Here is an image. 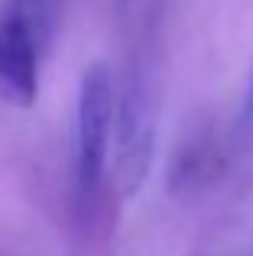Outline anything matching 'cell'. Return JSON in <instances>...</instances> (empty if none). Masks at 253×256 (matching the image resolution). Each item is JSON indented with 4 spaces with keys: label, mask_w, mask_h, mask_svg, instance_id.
Masks as SVG:
<instances>
[{
    "label": "cell",
    "mask_w": 253,
    "mask_h": 256,
    "mask_svg": "<svg viewBox=\"0 0 253 256\" xmlns=\"http://www.w3.org/2000/svg\"><path fill=\"white\" fill-rule=\"evenodd\" d=\"M16 6L23 10V16L30 20L32 32H36L39 46L49 42L52 32V16H56V0H16Z\"/></svg>",
    "instance_id": "cell-4"
},
{
    "label": "cell",
    "mask_w": 253,
    "mask_h": 256,
    "mask_svg": "<svg viewBox=\"0 0 253 256\" xmlns=\"http://www.w3.org/2000/svg\"><path fill=\"white\" fill-rule=\"evenodd\" d=\"M0 91L23 107L39 94V39L16 4L0 20Z\"/></svg>",
    "instance_id": "cell-3"
},
{
    "label": "cell",
    "mask_w": 253,
    "mask_h": 256,
    "mask_svg": "<svg viewBox=\"0 0 253 256\" xmlns=\"http://www.w3.org/2000/svg\"><path fill=\"white\" fill-rule=\"evenodd\" d=\"M117 120V84L108 65L94 62L82 75L78 88V126H75V150H78V182L82 192L91 194L101 188L110 159V136Z\"/></svg>",
    "instance_id": "cell-2"
},
{
    "label": "cell",
    "mask_w": 253,
    "mask_h": 256,
    "mask_svg": "<svg viewBox=\"0 0 253 256\" xmlns=\"http://www.w3.org/2000/svg\"><path fill=\"white\" fill-rule=\"evenodd\" d=\"M126 6H133V10H146V6H152L156 0H124Z\"/></svg>",
    "instance_id": "cell-5"
},
{
    "label": "cell",
    "mask_w": 253,
    "mask_h": 256,
    "mask_svg": "<svg viewBox=\"0 0 253 256\" xmlns=\"http://www.w3.org/2000/svg\"><path fill=\"white\" fill-rule=\"evenodd\" d=\"M156 150V88L146 72L133 68L117 91L114 120V185L124 198L143 188Z\"/></svg>",
    "instance_id": "cell-1"
}]
</instances>
